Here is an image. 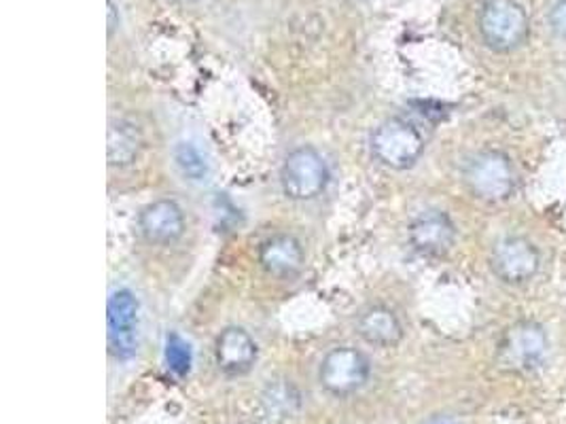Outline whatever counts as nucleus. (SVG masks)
Instances as JSON below:
<instances>
[{"mask_svg": "<svg viewBox=\"0 0 566 424\" xmlns=\"http://www.w3.org/2000/svg\"><path fill=\"white\" fill-rule=\"evenodd\" d=\"M549 26L560 36L566 39V0H558L549 11Z\"/></svg>", "mask_w": 566, "mask_h": 424, "instance_id": "nucleus-18", "label": "nucleus"}, {"mask_svg": "<svg viewBox=\"0 0 566 424\" xmlns=\"http://www.w3.org/2000/svg\"><path fill=\"white\" fill-rule=\"evenodd\" d=\"M106 346L117 361L136 357L140 346V301L136 293L119 287L106 301Z\"/></svg>", "mask_w": 566, "mask_h": 424, "instance_id": "nucleus-5", "label": "nucleus"}, {"mask_svg": "<svg viewBox=\"0 0 566 424\" xmlns=\"http://www.w3.org/2000/svg\"><path fill=\"white\" fill-rule=\"evenodd\" d=\"M490 269L501 283L510 287H522L539 274V246L526 236L496 240L490 251Z\"/></svg>", "mask_w": 566, "mask_h": 424, "instance_id": "nucleus-7", "label": "nucleus"}, {"mask_svg": "<svg viewBox=\"0 0 566 424\" xmlns=\"http://www.w3.org/2000/svg\"><path fill=\"white\" fill-rule=\"evenodd\" d=\"M136 223L140 236L154 246H170L179 242L187 227L185 212L180 209L179 202L170 198H159L143 206Z\"/></svg>", "mask_w": 566, "mask_h": 424, "instance_id": "nucleus-10", "label": "nucleus"}, {"mask_svg": "<svg viewBox=\"0 0 566 424\" xmlns=\"http://www.w3.org/2000/svg\"><path fill=\"white\" fill-rule=\"evenodd\" d=\"M259 346L255 338L238 325L226 327L214 340V361L228 375H244L255 368Z\"/></svg>", "mask_w": 566, "mask_h": 424, "instance_id": "nucleus-11", "label": "nucleus"}, {"mask_svg": "<svg viewBox=\"0 0 566 424\" xmlns=\"http://www.w3.org/2000/svg\"><path fill=\"white\" fill-rule=\"evenodd\" d=\"M279 181L289 200L312 202L327 191L332 183V168L316 147L302 145L284 156Z\"/></svg>", "mask_w": 566, "mask_h": 424, "instance_id": "nucleus-3", "label": "nucleus"}, {"mask_svg": "<svg viewBox=\"0 0 566 424\" xmlns=\"http://www.w3.org/2000/svg\"><path fill=\"white\" fill-rule=\"evenodd\" d=\"M115 15H117L115 2L108 0V34H111V36H113V32H115V28L119 26V20H115Z\"/></svg>", "mask_w": 566, "mask_h": 424, "instance_id": "nucleus-19", "label": "nucleus"}, {"mask_svg": "<svg viewBox=\"0 0 566 424\" xmlns=\"http://www.w3.org/2000/svg\"><path fill=\"white\" fill-rule=\"evenodd\" d=\"M478 30L492 52H515L531 34V18L517 0H486L478 15Z\"/></svg>", "mask_w": 566, "mask_h": 424, "instance_id": "nucleus-4", "label": "nucleus"}, {"mask_svg": "<svg viewBox=\"0 0 566 424\" xmlns=\"http://www.w3.org/2000/svg\"><path fill=\"white\" fill-rule=\"evenodd\" d=\"M106 159L111 168H128L140 158L145 138L140 128L129 119H113L108 124Z\"/></svg>", "mask_w": 566, "mask_h": 424, "instance_id": "nucleus-14", "label": "nucleus"}, {"mask_svg": "<svg viewBox=\"0 0 566 424\" xmlns=\"http://www.w3.org/2000/svg\"><path fill=\"white\" fill-rule=\"evenodd\" d=\"M457 239H459V230L448 212H420L408 225V240L413 251L422 257L448 255L454 248Z\"/></svg>", "mask_w": 566, "mask_h": 424, "instance_id": "nucleus-9", "label": "nucleus"}, {"mask_svg": "<svg viewBox=\"0 0 566 424\" xmlns=\"http://www.w3.org/2000/svg\"><path fill=\"white\" fill-rule=\"evenodd\" d=\"M259 265L274 278H295L306 264L302 242L291 234H274L261 242L258 253Z\"/></svg>", "mask_w": 566, "mask_h": 424, "instance_id": "nucleus-12", "label": "nucleus"}, {"mask_svg": "<svg viewBox=\"0 0 566 424\" xmlns=\"http://www.w3.org/2000/svg\"><path fill=\"white\" fill-rule=\"evenodd\" d=\"M187 2H193V0H187Z\"/></svg>", "mask_w": 566, "mask_h": 424, "instance_id": "nucleus-20", "label": "nucleus"}, {"mask_svg": "<svg viewBox=\"0 0 566 424\" xmlns=\"http://www.w3.org/2000/svg\"><path fill=\"white\" fill-rule=\"evenodd\" d=\"M164 357H166V365L168 370L172 371L175 375L185 378L189 375L191 365H193V352H191V346L187 340H182L179 333H168L166 338V350H164Z\"/></svg>", "mask_w": 566, "mask_h": 424, "instance_id": "nucleus-17", "label": "nucleus"}, {"mask_svg": "<svg viewBox=\"0 0 566 424\" xmlns=\"http://www.w3.org/2000/svg\"><path fill=\"white\" fill-rule=\"evenodd\" d=\"M302 395L291 380H270L261 393V407L270 423L284 424L297 416Z\"/></svg>", "mask_w": 566, "mask_h": 424, "instance_id": "nucleus-15", "label": "nucleus"}, {"mask_svg": "<svg viewBox=\"0 0 566 424\" xmlns=\"http://www.w3.org/2000/svg\"><path fill=\"white\" fill-rule=\"evenodd\" d=\"M371 363L355 346H335L321 363L318 380L334 398H350L369 382Z\"/></svg>", "mask_w": 566, "mask_h": 424, "instance_id": "nucleus-6", "label": "nucleus"}, {"mask_svg": "<svg viewBox=\"0 0 566 424\" xmlns=\"http://www.w3.org/2000/svg\"><path fill=\"white\" fill-rule=\"evenodd\" d=\"M172 159H175V166L185 181H191V183L207 181L210 166H208L207 158L202 156V151L193 142H187V140L177 142L172 149Z\"/></svg>", "mask_w": 566, "mask_h": 424, "instance_id": "nucleus-16", "label": "nucleus"}, {"mask_svg": "<svg viewBox=\"0 0 566 424\" xmlns=\"http://www.w3.org/2000/svg\"><path fill=\"white\" fill-rule=\"evenodd\" d=\"M463 183L469 193L482 202H507L517 186L514 161L499 149L478 151L464 161Z\"/></svg>", "mask_w": 566, "mask_h": 424, "instance_id": "nucleus-1", "label": "nucleus"}, {"mask_svg": "<svg viewBox=\"0 0 566 424\" xmlns=\"http://www.w3.org/2000/svg\"><path fill=\"white\" fill-rule=\"evenodd\" d=\"M427 149V140L406 117H388L369 136V151L388 170H410Z\"/></svg>", "mask_w": 566, "mask_h": 424, "instance_id": "nucleus-2", "label": "nucleus"}, {"mask_svg": "<svg viewBox=\"0 0 566 424\" xmlns=\"http://www.w3.org/2000/svg\"><path fill=\"white\" fill-rule=\"evenodd\" d=\"M547 333L537 320H517L510 329H505L496 359L503 368L514 371L535 370L547 352Z\"/></svg>", "mask_w": 566, "mask_h": 424, "instance_id": "nucleus-8", "label": "nucleus"}, {"mask_svg": "<svg viewBox=\"0 0 566 424\" xmlns=\"http://www.w3.org/2000/svg\"><path fill=\"white\" fill-rule=\"evenodd\" d=\"M357 333L369 346L395 348L403 340L406 327L392 308L385 304H374L365 308L357 318Z\"/></svg>", "mask_w": 566, "mask_h": 424, "instance_id": "nucleus-13", "label": "nucleus"}]
</instances>
